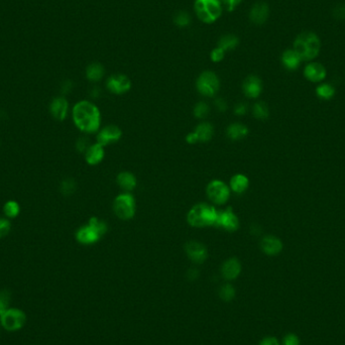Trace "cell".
<instances>
[{
	"mask_svg": "<svg viewBox=\"0 0 345 345\" xmlns=\"http://www.w3.org/2000/svg\"><path fill=\"white\" fill-rule=\"evenodd\" d=\"M261 251L267 256H277L283 249V242L276 236L267 235L261 239Z\"/></svg>",
	"mask_w": 345,
	"mask_h": 345,
	"instance_id": "d6986e66",
	"label": "cell"
},
{
	"mask_svg": "<svg viewBox=\"0 0 345 345\" xmlns=\"http://www.w3.org/2000/svg\"><path fill=\"white\" fill-rule=\"evenodd\" d=\"M215 106H216V108L219 110V111H225L226 109H227V103H226V101L224 100V99H221V98H219V99H217L216 101H215Z\"/></svg>",
	"mask_w": 345,
	"mask_h": 345,
	"instance_id": "f6af8a7d",
	"label": "cell"
},
{
	"mask_svg": "<svg viewBox=\"0 0 345 345\" xmlns=\"http://www.w3.org/2000/svg\"><path fill=\"white\" fill-rule=\"evenodd\" d=\"M242 0H220L221 4L226 8L228 11L234 10L240 3Z\"/></svg>",
	"mask_w": 345,
	"mask_h": 345,
	"instance_id": "ab89813d",
	"label": "cell"
},
{
	"mask_svg": "<svg viewBox=\"0 0 345 345\" xmlns=\"http://www.w3.org/2000/svg\"><path fill=\"white\" fill-rule=\"evenodd\" d=\"M255 117L260 120L266 119L268 117V115H270V111H268V107L264 102H258L254 105V109H253Z\"/></svg>",
	"mask_w": 345,
	"mask_h": 345,
	"instance_id": "4dcf8cb0",
	"label": "cell"
},
{
	"mask_svg": "<svg viewBox=\"0 0 345 345\" xmlns=\"http://www.w3.org/2000/svg\"><path fill=\"white\" fill-rule=\"evenodd\" d=\"M175 25L178 26L179 28H186L190 25L191 23V17L189 16V14L185 11H180L176 14L175 18H174Z\"/></svg>",
	"mask_w": 345,
	"mask_h": 345,
	"instance_id": "e575fe53",
	"label": "cell"
},
{
	"mask_svg": "<svg viewBox=\"0 0 345 345\" xmlns=\"http://www.w3.org/2000/svg\"><path fill=\"white\" fill-rule=\"evenodd\" d=\"M219 297L221 300L225 302H230L235 298V289L232 285L230 284H225L223 285L219 289Z\"/></svg>",
	"mask_w": 345,
	"mask_h": 345,
	"instance_id": "f546056e",
	"label": "cell"
},
{
	"mask_svg": "<svg viewBox=\"0 0 345 345\" xmlns=\"http://www.w3.org/2000/svg\"><path fill=\"white\" fill-rule=\"evenodd\" d=\"M224 56H225V52L221 48L217 47V48H215V49H213L212 51H211L210 59H211V61L214 62V63H219V62H221L224 59Z\"/></svg>",
	"mask_w": 345,
	"mask_h": 345,
	"instance_id": "74e56055",
	"label": "cell"
},
{
	"mask_svg": "<svg viewBox=\"0 0 345 345\" xmlns=\"http://www.w3.org/2000/svg\"><path fill=\"white\" fill-rule=\"evenodd\" d=\"M333 15L336 18L344 19L345 18V5L344 6H337L333 11Z\"/></svg>",
	"mask_w": 345,
	"mask_h": 345,
	"instance_id": "7bdbcfd3",
	"label": "cell"
},
{
	"mask_svg": "<svg viewBox=\"0 0 345 345\" xmlns=\"http://www.w3.org/2000/svg\"><path fill=\"white\" fill-rule=\"evenodd\" d=\"M27 323L26 313L18 308H8L0 316V325L8 332H16L23 329Z\"/></svg>",
	"mask_w": 345,
	"mask_h": 345,
	"instance_id": "5b68a950",
	"label": "cell"
},
{
	"mask_svg": "<svg viewBox=\"0 0 345 345\" xmlns=\"http://www.w3.org/2000/svg\"><path fill=\"white\" fill-rule=\"evenodd\" d=\"M195 12L204 24H213L221 16L222 4L220 0H196Z\"/></svg>",
	"mask_w": 345,
	"mask_h": 345,
	"instance_id": "277c9868",
	"label": "cell"
},
{
	"mask_svg": "<svg viewBox=\"0 0 345 345\" xmlns=\"http://www.w3.org/2000/svg\"><path fill=\"white\" fill-rule=\"evenodd\" d=\"M21 205L15 200H8L3 205V213L6 218L13 219L21 214Z\"/></svg>",
	"mask_w": 345,
	"mask_h": 345,
	"instance_id": "83f0119b",
	"label": "cell"
},
{
	"mask_svg": "<svg viewBox=\"0 0 345 345\" xmlns=\"http://www.w3.org/2000/svg\"><path fill=\"white\" fill-rule=\"evenodd\" d=\"M241 273V264L235 258L227 259L221 267V274L227 281L235 280Z\"/></svg>",
	"mask_w": 345,
	"mask_h": 345,
	"instance_id": "ac0fdd59",
	"label": "cell"
},
{
	"mask_svg": "<svg viewBox=\"0 0 345 345\" xmlns=\"http://www.w3.org/2000/svg\"><path fill=\"white\" fill-rule=\"evenodd\" d=\"M1 328H2V327H1V325H0V331H1Z\"/></svg>",
	"mask_w": 345,
	"mask_h": 345,
	"instance_id": "c3c4849f",
	"label": "cell"
},
{
	"mask_svg": "<svg viewBox=\"0 0 345 345\" xmlns=\"http://www.w3.org/2000/svg\"><path fill=\"white\" fill-rule=\"evenodd\" d=\"M206 192L209 199L217 205L225 204L230 196V190L228 186L219 180L210 182L207 186Z\"/></svg>",
	"mask_w": 345,
	"mask_h": 345,
	"instance_id": "ba28073f",
	"label": "cell"
},
{
	"mask_svg": "<svg viewBox=\"0 0 345 345\" xmlns=\"http://www.w3.org/2000/svg\"><path fill=\"white\" fill-rule=\"evenodd\" d=\"M283 344L284 345H300V340L296 334L289 333L284 337Z\"/></svg>",
	"mask_w": 345,
	"mask_h": 345,
	"instance_id": "60d3db41",
	"label": "cell"
},
{
	"mask_svg": "<svg viewBox=\"0 0 345 345\" xmlns=\"http://www.w3.org/2000/svg\"><path fill=\"white\" fill-rule=\"evenodd\" d=\"M11 230V222L6 217H0V239L6 237Z\"/></svg>",
	"mask_w": 345,
	"mask_h": 345,
	"instance_id": "d590c367",
	"label": "cell"
},
{
	"mask_svg": "<svg viewBox=\"0 0 345 345\" xmlns=\"http://www.w3.org/2000/svg\"><path fill=\"white\" fill-rule=\"evenodd\" d=\"M196 86L200 94L207 97H212L219 90L220 82L215 73L205 71L199 76Z\"/></svg>",
	"mask_w": 345,
	"mask_h": 345,
	"instance_id": "52a82bcc",
	"label": "cell"
},
{
	"mask_svg": "<svg viewBox=\"0 0 345 345\" xmlns=\"http://www.w3.org/2000/svg\"><path fill=\"white\" fill-rule=\"evenodd\" d=\"M247 111V106L244 103H239L234 108V113L237 115H244Z\"/></svg>",
	"mask_w": 345,
	"mask_h": 345,
	"instance_id": "ee69618b",
	"label": "cell"
},
{
	"mask_svg": "<svg viewBox=\"0 0 345 345\" xmlns=\"http://www.w3.org/2000/svg\"><path fill=\"white\" fill-rule=\"evenodd\" d=\"M293 50L302 61H312L318 57L321 50V41L313 31H303L295 38Z\"/></svg>",
	"mask_w": 345,
	"mask_h": 345,
	"instance_id": "7a4b0ae2",
	"label": "cell"
},
{
	"mask_svg": "<svg viewBox=\"0 0 345 345\" xmlns=\"http://www.w3.org/2000/svg\"><path fill=\"white\" fill-rule=\"evenodd\" d=\"M185 251L188 258L195 263H203L207 259V248L198 241H190L186 244Z\"/></svg>",
	"mask_w": 345,
	"mask_h": 345,
	"instance_id": "8fae6325",
	"label": "cell"
},
{
	"mask_svg": "<svg viewBox=\"0 0 345 345\" xmlns=\"http://www.w3.org/2000/svg\"><path fill=\"white\" fill-rule=\"evenodd\" d=\"M107 89L114 94H124L131 88V81L127 76L118 74L112 75L106 82Z\"/></svg>",
	"mask_w": 345,
	"mask_h": 345,
	"instance_id": "9c48e42d",
	"label": "cell"
},
{
	"mask_svg": "<svg viewBox=\"0 0 345 345\" xmlns=\"http://www.w3.org/2000/svg\"><path fill=\"white\" fill-rule=\"evenodd\" d=\"M249 181L248 178L244 175L237 174L233 176L230 180V189L237 194H242L243 192H245L248 188Z\"/></svg>",
	"mask_w": 345,
	"mask_h": 345,
	"instance_id": "d4e9b609",
	"label": "cell"
},
{
	"mask_svg": "<svg viewBox=\"0 0 345 345\" xmlns=\"http://www.w3.org/2000/svg\"><path fill=\"white\" fill-rule=\"evenodd\" d=\"M237 46H238V37L233 34H225L221 36L217 44V47L221 48L224 52L232 51Z\"/></svg>",
	"mask_w": 345,
	"mask_h": 345,
	"instance_id": "4316f807",
	"label": "cell"
},
{
	"mask_svg": "<svg viewBox=\"0 0 345 345\" xmlns=\"http://www.w3.org/2000/svg\"><path fill=\"white\" fill-rule=\"evenodd\" d=\"M243 93L248 98H258L262 91V83L258 76H248L242 84Z\"/></svg>",
	"mask_w": 345,
	"mask_h": 345,
	"instance_id": "9a60e30c",
	"label": "cell"
},
{
	"mask_svg": "<svg viewBox=\"0 0 345 345\" xmlns=\"http://www.w3.org/2000/svg\"><path fill=\"white\" fill-rule=\"evenodd\" d=\"M72 118L76 127L85 133L96 132L101 123V114L98 107L87 100L79 101L74 105Z\"/></svg>",
	"mask_w": 345,
	"mask_h": 345,
	"instance_id": "6da1fadb",
	"label": "cell"
},
{
	"mask_svg": "<svg viewBox=\"0 0 345 345\" xmlns=\"http://www.w3.org/2000/svg\"><path fill=\"white\" fill-rule=\"evenodd\" d=\"M122 137V131L115 125H108L101 129L97 134V143L104 145L117 143Z\"/></svg>",
	"mask_w": 345,
	"mask_h": 345,
	"instance_id": "7c38bea8",
	"label": "cell"
},
{
	"mask_svg": "<svg viewBox=\"0 0 345 345\" xmlns=\"http://www.w3.org/2000/svg\"><path fill=\"white\" fill-rule=\"evenodd\" d=\"M117 183L124 191H132L137 187V178L129 172H121L117 176Z\"/></svg>",
	"mask_w": 345,
	"mask_h": 345,
	"instance_id": "cb8c5ba5",
	"label": "cell"
},
{
	"mask_svg": "<svg viewBox=\"0 0 345 345\" xmlns=\"http://www.w3.org/2000/svg\"><path fill=\"white\" fill-rule=\"evenodd\" d=\"M200 143H207L213 137V127L208 122L200 123L193 131Z\"/></svg>",
	"mask_w": 345,
	"mask_h": 345,
	"instance_id": "603a6c76",
	"label": "cell"
},
{
	"mask_svg": "<svg viewBox=\"0 0 345 345\" xmlns=\"http://www.w3.org/2000/svg\"><path fill=\"white\" fill-rule=\"evenodd\" d=\"M90 145L91 144H90L89 140L87 138H80L76 143V148L79 152H84L85 153Z\"/></svg>",
	"mask_w": 345,
	"mask_h": 345,
	"instance_id": "f35d334b",
	"label": "cell"
},
{
	"mask_svg": "<svg viewBox=\"0 0 345 345\" xmlns=\"http://www.w3.org/2000/svg\"><path fill=\"white\" fill-rule=\"evenodd\" d=\"M259 345H280V342L276 337L267 336L259 342Z\"/></svg>",
	"mask_w": 345,
	"mask_h": 345,
	"instance_id": "b9f144b4",
	"label": "cell"
},
{
	"mask_svg": "<svg viewBox=\"0 0 345 345\" xmlns=\"http://www.w3.org/2000/svg\"><path fill=\"white\" fill-rule=\"evenodd\" d=\"M218 211L213 207L204 203H200L192 207L189 211L187 220L193 227H204L216 225Z\"/></svg>",
	"mask_w": 345,
	"mask_h": 345,
	"instance_id": "3957f363",
	"label": "cell"
},
{
	"mask_svg": "<svg viewBox=\"0 0 345 345\" xmlns=\"http://www.w3.org/2000/svg\"><path fill=\"white\" fill-rule=\"evenodd\" d=\"M11 294L7 290L0 291V316H1L8 308H10Z\"/></svg>",
	"mask_w": 345,
	"mask_h": 345,
	"instance_id": "836d02e7",
	"label": "cell"
},
{
	"mask_svg": "<svg viewBox=\"0 0 345 345\" xmlns=\"http://www.w3.org/2000/svg\"><path fill=\"white\" fill-rule=\"evenodd\" d=\"M100 235L95 231L94 228L89 224L81 226L76 232V239L79 243L84 245H90L97 242L100 239Z\"/></svg>",
	"mask_w": 345,
	"mask_h": 345,
	"instance_id": "2e32d148",
	"label": "cell"
},
{
	"mask_svg": "<svg viewBox=\"0 0 345 345\" xmlns=\"http://www.w3.org/2000/svg\"><path fill=\"white\" fill-rule=\"evenodd\" d=\"M88 224L90 226H92L94 228V230L96 232H97L100 236H103L106 232H107V224L103 221V220H100L99 218L97 217H92L89 219V222Z\"/></svg>",
	"mask_w": 345,
	"mask_h": 345,
	"instance_id": "1f68e13d",
	"label": "cell"
},
{
	"mask_svg": "<svg viewBox=\"0 0 345 345\" xmlns=\"http://www.w3.org/2000/svg\"><path fill=\"white\" fill-rule=\"evenodd\" d=\"M50 112L55 119L59 121L65 120L69 112L68 100L65 97H63V96L54 98L50 104Z\"/></svg>",
	"mask_w": 345,
	"mask_h": 345,
	"instance_id": "4fadbf2b",
	"label": "cell"
},
{
	"mask_svg": "<svg viewBox=\"0 0 345 345\" xmlns=\"http://www.w3.org/2000/svg\"><path fill=\"white\" fill-rule=\"evenodd\" d=\"M209 113V106L205 102H199L194 108V115L196 118H204Z\"/></svg>",
	"mask_w": 345,
	"mask_h": 345,
	"instance_id": "8d00e7d4",
	"label": "cell"
},
{
	"mask_svg": "<svg viewBox=\"0 0 345 345\" xmlns=\"http://www.w3.org/2000/svg\"><path fill=\"white\" fill-rule=\"evenodd\" d=\"M326 72L325 67L320 63H310L307 65L304 69V76L307 80L313 83H319L326 78Z\"/></svg>",
	"mask_w": 345,
	"mask_h": 345,
	"instance_id": "5bb4252c",
	"label": "cell"
},
{
	"mask_svg": "<svg viewBox=\"0 0 345 345\" xmlns=\"http://www.w3.org/2000/svg\"><path fill=\"white\" fill-rule=\"evenodd\" d=\"M72 89V83L70 82V81H67L64 85H63V88H62V91H63V93H69L70 92V90Z\"/></svg>",
	"mask_w": 345,
	"mask_h": 345,
	"instance_id": "bcb514c9",
	"label": "cell"
},
{
	"mask_svg": "<svg viewBox=\"0 0 345 345\" xmlns=\"http://www.w3.org/2000/svg\"><path fill=\"white\" fill-rule=\"evenodd\" d=\"M268 15H270V8L265 2L256 3L249 11V19L258 26L263 25L267 21Z\"/></svg>",
	"mask_w": 345,
	"mask_h": 345,
	"instance_id": "e0dca14e",
	"label": "cell"
},
{
	"mask_svg": "<svg viewBox=\"0 0 345 345\" xmlns=\"http://www.w3.org/2000/svg\"><path fill=\"white\" fill-rule=\"evenodd\" d=\"M189 278L190 279H196L198 277V272L196 270H194V268H192V270L189 271Z\"/></svg>",
	"mask_w": 345,
	"mask_h": 345,
	"instance_id": "7dc6e473",
	"label": "cell"
},
{
	"mask_svg": "<svg viewBox=\"0 0 345 345\" xmlns=\"http://www.w3.org/2000/svg\"><path fill=\"white\" fill-rule=\"evenodd\" d=\"M227 137L232 141H241L248 134V128L242 123H232L227 127Z\"/></svg>",
	"mask_w": 345,
	"mask_h": 345,
	"instance_id": "7402d4cb",
	"label": "cell"
},
{
	"mask_svg": "<svg viewBox=\"0 0 345 345\" xmlns=\"http://www.w3.org/2000/svg\"><path fill=\"white\" fill-rule=\"evenodd\" d=\"M302 60L294 50H287L282 55V63L289 71H295L299 68Z\"/></svg>",
	"mask_w": 345,
	"mask_h": 345,
	"instance_id": "44dd1931",
	"label": "cell"
},
{
	"mask_svg": "<svg viewBox=\"0 0 345 345\" xmlns=\"http://www.w3.org/2000/svg\"><path fill=\"white\" fill-rule=\"evenodd\" d=\"M105 156L104 146L100 144H94L89 146L85 152V160L88 165L96 166L102 162Z\"/></svg>",
	"mask_w": 345,
	"mask_h": 345,
	"instance_id": "ffe728a7",
	"label": "cell"
},
{
	"mask_svg": "<svg viewBox=\"0 0 345 345\" xmlns=\"http://www.w3.org/2000/svg\"><path fill=\"white\" fill-rule=\"evenodd\" d=\"M114 213L122 220L131 219L136 214V201L129 193L118 195L113 203Z\"/></svg>",
	"mask_w": 345,
	"mask_h": 345,
	"instance_id": "8992f818",
	"label": "cell"
},
{
	"mask_svg": "<svg viewBox=\"0 0 345 345\" xmlns=\"http://www.w3.org/2000/svg\"><path fill=\"white\" fill-rule=\"evenodd\" d=\"M104 76V68L99 63L90 64L86 69V77L91 82H98Z\"/></svg>",
	"mask_w": 345,
	"mask_h": 345,
	"instance_id": "484cf974",
	"label": "cell"
},
{
	"mask_svg": "<svg viewBox=\"0 0 345 345\" xmlns=\"http://www.w3.org/2000/svg\"><path fill=\"white\" fill-rule=\"evenodd\" d=\"M76 188H77L76 182L74 179H71V178H67V179L63 180L61 182V185H60L61 193L65 196H70V195L74 194V192L76 191Z\"/></svg>",
	"mask_w": 345,
	"mask_h": 345,
	"instance_id": "d6a6232c",
	"label": "cell"
},
{
	"mask_svg": "<svg viewBox=\"0 0 345 345\" xmlns=\"http://www.w3.org/2000/svg\"><path fill=\"white\" fill-rule=\"evenodd\" d=\"M316 94L320 99L330 100L331 98H333V96L335 95V89L332 85L324 83V84L319 85L316 88Z\"/></svg>",
	"mask_w": 345,
	"mask_h": 345,
	"instance_id": "f1b7e54d",
	"label": "cell"
},
{
	"mask_svg": "<svg viewBox=\"0 0 345 345\" xmlns=\"http://www.w3.org/2000/svg\"><path fill=\"white\" fill-rule=\"evenodd\" d=\"M216 225L224 228L227 231H235L239 227V220L232 209L227 208L223 211H218Z\"/></svg>",
	"mask_w": 345,
	"mask_h": 345,
	"instance_id": "30bf717a",
	"label": "cell"
}]
</instances>
